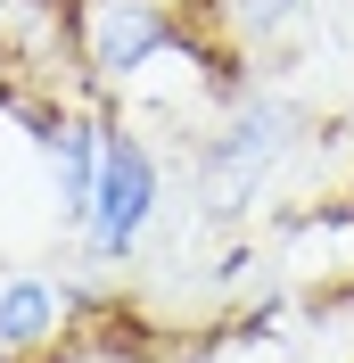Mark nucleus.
Returning a JSON list of instances; mask_svg holds the SVG:
<instances>
[{
  "instance_id": "f03ea898",
  "label": "nucleus",
  "mask_w": 354,
  "mask_h": 363,
  "mask_svg": "<svg viewBox=\"0 0 354 363\" xmlns=\"http://www.w3.org/2000/svg\"><path fill=\"white\" fill-rule=\"evenodd\" d=\"M165 206V165L156 149L108 116V149H99V190H91V223H83V264H99L108 281H124V264L140 256V240L156 231Z\"/></svg>"
},
{
  "instance_id": "20e7f679",
  "label": "nucleus",
  "mask_w": 354,
  "mask_h": 363,
  "mask_svg": "<svg viewBox=\"0 0 354 363\" xmlns=\"http://www.w3.org/2000/svg\"><path fill=\"white\" fill-rule=\"evenodd\" d=\"M33 363H165V339H156V322L124 314V297H115L108 314H83L58 330V347H42Z\"/></svg>"
},
{
  "instance_id": "423d86ee",
  "label": "nucleus",
  "mask_w": 354,
  "mask_h": 363,
  "mask_svg": "<svg viewBox=\"0 0 354 363\" xmlns=\"http://www.w3.org/2000/svg\"><path fill=\"white\" fill-rule=\"evenodd\" d=\"M313 0H215V17H206V42H222L231 58H256L288 33V25L305 17Z\"/></svg>"
},
{
  "instance_id": "7ed1b4c3",
  "label": "nucleus",
  "mask_w": 354,
  "mask_h": 363,
  "mask_svg": "<svg viewBox=\"0 0 354 363\" xmlns=\"http://www.w3.org/2000/svg\"><path fill=\"white\" fill-rule=\"evenodd\" d=\"M173 50H190V58L206 50V33L181 17L173 0H99L91 25H83V67H91V83H108V91L140 83V74H149L156 58H173Z\"/></svg>"
},
{
  "instance_id": "39448f33",
  "label": "nucleus",
  "mask_w": 354,
  "mask_h": 363,
  "mask_svg": "<svg viewBox=\"0 0 354 363\" xmlns=\"http://www.w3.org/2000/svg\"><path fill=\"white\" fill-rule=\"evenodd\" d=\"M58 330H67V297H58V281H42V272H8V281H0V363H33L42 347H58Z\"/></svg>"
},
{
  "instance_id": "f257e3e1",
  "label": "nucleus",
  "mask_w": 354,
  "mask_h": 363,
  "mask_svg": "<svg viewBox=\"0 0 354 363\" xmlns=\"http://www.w3.org/2000/svg\"><path fill=\"white\" fill-rule=\"evenodd\" d=\"M297 140H305V108H297V99H272V91L231 99V116H222L215 133H198V149H190L198 215L206 223H239L247 206L272 190V174L288 165Z\"/></svg>"
},
{
  "instance_id": "0eeeda50",
  "label": "nucleus",
  "mask_w": 354,
  "mask_h": 363,
  "mask_svg": "<svg viewBox=\"0 0 354 363\" xmlns=\"http://www.w3.org/2000/svg\"><path fill=\"white\" fill-rule=\"evenodd\" d=\"M346 206H354V190H346Z\"/></svg>"
}]
</instances>
